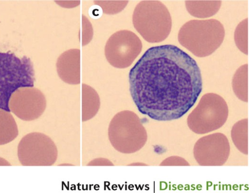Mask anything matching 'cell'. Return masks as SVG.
<instances>
[{
	"instance_id": "cell-2",
	"label": "cell",
	"mask_w": 249,
	"mask_h": 193,
	"mask_svg": "<svg viewBox=\"0 0 249 193\" xmlns=\"http://www.w3.org/2000/svg\"><path fill=\"white\" fill-rule=\"evenodd\" d=\"M224 27L218 20H191L180 28L178 41L196 56L203 57L212 54L222 43Z\"/></svg>"
},
{
	"instance_id": "cell-9",
	"label": "cell",
	"mask_w": 249,
	"mask_h": 193,
	"mask_svg": "<svg viewBox=\"0 0 249 193\" xmlns=\"http://www.w3.org/2000/svg\"><path fill=\"white\" fill-rule=\"evenodd\" d=\"M185 6L193 17L206 18L213 16L219 10L221 0H185Z\"/></svg>"
},
{
	"instance_id": "cell-3",
	"label": "cell",
	"mask_w": 249,
	"mask_h": 193,
	"mask_svg": "<svg viewBox=\"0 0 249 193\" xmlns=\"http://www.w3.org/2000/svg\"><path fill=\"white\" fill-rule=\"evenodd\" d=\"M35 80L30 58L0 52V109L10 112L9 102L12 94L20 88L33 87Z\"/></svg>"
},
{
	"instance_id": "cell-11",
	"label": "cell",
	"mask_w": 249,
	"mask_h": 193,
	"mask_svg": "<svg viewBox=\"0 0 249 193\" xmlns=\"http://www.w3.org/2000/svg\"><path fill=\"white\" fill-rule=\"evenodd\" d=\"M248 64L241 66L236 71L232 79L233 88L238 97L247 101Z\"/></svg>"
},
{
	"instance_id": "cell-6",
	"label": "cell",
	"mask_w": 249,
	"mask_h": 193,
	"mask_svg": "<svg viewBox=\"0 0 249 193\" xmlns=\"http://www.w3.org/2000/svg\"><path fill=\"white\" fill-rule=\"evenodd\" d=\"M142 49L141 40L135 33L129 30H120L107 40L105 54L113 67L123 69L131 65Z\"/></svg>"
},
{
	"instance_id": "cell-7",
	"label": "cell",
	"mask_w": 249,
	"mask_h": 193,
	"mask_svg": "<svg viewBox=\"0 0 249 193\" xmlns=\"http://www.w3.org/2000/svg\"><path fill=\"white\" fill-rule=\"evenodd\" d=\"M46 105L43 93L33 87L19 88L12 94L9 102L10 111L25 121L38 118L44 111Z\"/></svg>"
},
{
	"instance_id": "cell-8",
	"label": "cell",
	"mask_w": 249,
	"mask_h": 193,
	"mask_svg": "<svg viewBox=\"0 0 249 193\" xmlns=\"http://www.w3.org/2000/svg\"><path fill=\"white\" fill-rule=\"evenodd\" d=\"M57 71L64 82L77 84L80 81V51L71 49L63 53L56 63Z\"/></svg>"
},
{
	"instance_id": "cell-4",
	"label": "cell",
	"mask_w": 249,
	"mask_h": 193,
	"mask_svg": "<svg viewBox=\"0 0 249 193\" xmlns=\"http://www.w3.org/2000/svg\"><path fill=\"white\" fill-rule=\"evenodd\" d=\"M133 25L146 41L158 43L165 40L172 28V18L166 6L159 0H142L136 6Z\"/></svg>"
},
{
	"instance_id": "cell-13",
	"label": "cell",
	"mask_w": 249,
	"mask_h": 193,
	"mask_svg": "<svg viewBox=\"0 0 249 193\" xmlns=\"http://www.w3.org/2000/svg\"><path fill=\"white\" fill-rule=\"evenodd\" d=\"M0 165H11V164L5 159L0 157Z\"/></svg>"
},
{
	"instance_id": "cell-12",
	"label": "cell",
	"mask_w": 249,
	"mask_h": 193,
	"mask_svg": "<svg viewBox=\"0 0 249 193\" xmlns=\"http://www.w3.org/2000/svg\"><path fill=\"white\" fill-rule=\"evenodd\" d=\"M237 47L244 53L248 54V18L244 19L237 26L234 33Z\"/></svg>"
},
{
	"instance_id": "cell-1",
	"label": "cell",
	"mask_w": 249,
	"mask_h": 193,
	"mask_svg": "<svg viewBox=\"0 0 249 193\" xmlns=\"http://www.w3.org/2000/svg\"><path fill=\"white\" fill-rule=\"evenodd\" d=\"M129 82L139 111L157 121L181 117L202 90L201 71L195 60L171 44L147 50L130 70Z\"/></svg>"
},
{
	"instance_id": "cell-5",
	"label": "cell",
	"mask_w": 249,
	"mask_h": 193,
	"mask_svg": "<svg viewBox=\"0 0 249 193\" xmlns=\"http://www.w3.org/2000/svg\"><path fill=\"white\" fill-rule=\"evenodd\" d=\"M18 156L22 165L47 166L54 162L57 152L49 137L41 133L32 132L26 135L19 141Z\"/></svg>"
},
{
	"instance_id": "cell-10",
	"label": "cell",
	"mask_w": 249,
	"mask_h": 193,
	"mask_svg": "<svg viewBox=\"0 0 249 193\" xmlns=\"http://www.w3.org/2000/svg\"><path fill=\"white\" fill-rule=\"evenodd\" d=\"M18 134L16 122L10 112L0 109V145L13 140Z\"/></svg>"
}]
</instances>
